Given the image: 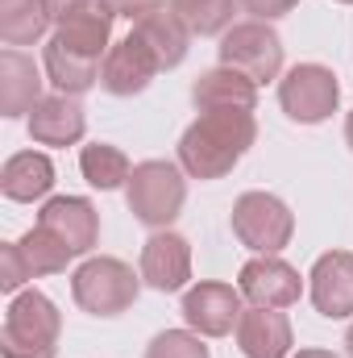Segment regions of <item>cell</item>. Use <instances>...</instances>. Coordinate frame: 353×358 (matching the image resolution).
I'll return each mask as SVG.
<instances>
[{
  "label": "cell",
  "mask_w": 353,
  "mask_h": 358,
  "mask_svg": "<svg viewBox=\"0 0 353 358\" xmlns=\"http://www.w3.org/2000/svg\"><path fill=\"white\" fill-rule=\"evenodd\" d=\"M258 142L250 108H208L179 138V167L191 179H225Z\"/></svg>",
  "instance_id": "obj_1"
},
{
  "label": "cell",
  "mask_w": 353,
  "mask_h": 358,
  "mask_svg": "<svg viewBox=\"0 0 353 358\" xmlns=\"http://www.w3.org/2000/svg\"><path fill=\"white\" fill-rule=\"evenodd\" d=\"M59 338H63V313L46 292L29 287L8 300L0 329L4 358H59Z\"/></svg>",
  "instance_id": "obj_2"
},
{
  "label": "cell",
  "mask_w": 353,
  "mask_h": 358,
  "mask_svg": "<svg viewBox=\"0 0 353 358\" xmlns=\"http://www.w3.org/2000/svg\"><path fill=\"white\" fill-rule=\"evenodd\" d=\"M137 292H142V271H133L121 259H108V255L84 259L75 267V275H71V296L91 317H121V313H129L137 304Z\"/></svg>",
  "instance_id": "obj_3"
},
{
  "label": "cell",
  "mask_w": 353,
  "mask_h": 358,
  "mask_svg": "<svg viewBox=\"0 0 353 358\" xmlns=\"http://www.w3.org/2000/svg\"><path fill=\"white\" fill-rule=\"evenodd\" d=\"M187 171L167 163V159H146L133 167V176L125 183V200H129V213L150 225V229H171L183 204H187Z\"/></svg>",
  "instance_id": "obj_4"
},
{
  "label": "cell",
  "mask_w": 353,
  "mask_h": 358,
  "mask_svg": "<svg viewBox=\"0 0 353 358\" xmlns=\"http://www.w3.org/2000/svg\"><path fill=\"white\" fill-rule=\"evenodd\" d=\"M233 238L254 255H278L295 234V213L274 192H246L233 204Z\"/></svg>",
  "instance_id": "obj_5"
},
{
  "label": "cell",
  "mask_w": 353,
  "mask_h": 358,
  "mask_svg": "<svg viewBox=\"0 0 353 358\" xmlns=\"http://www.w3.org/2000/svg\"><path fill=\"white\" fill-rule=\"evenodd\" d=\"M220 67L241 71L258 88L283 76V38L270 21H237L229 34H220Z\"/></svg>",
  "instance_id": "obj_6"
},
{
  "label": "cell",
  "mask_w": 353,
  "mask_h": 358,
  "mask_svg": "<svg viewBox=\"0 0 353 358\" xmlns=\"http://www.w3.org/2000/svg\"><path fill=\"white\" fill-rule=\"evenodd\" d=\"M278 104L291 121L299 125H320L337 113L341 104V84L333 76V67L324 63H295L283 80H278Z\"/></svg>",
  "instance_id": "obj_7"
},
{
  "label": "cell",
  "mask_w": 353,
  "mask_h": 358,
  "mask_svg": "<svg viewBox=\"0 0 353 358\" xmlns=\"http://www.w3.org/2000/svg\"><path fill=\"white\" fill-rule=\"evenodd\" d=\"M241 287L220 283V279H200L195 287L183 292V321L187 329H195L200 338H229L237 334L241 321Z\"/></svg>",
  "instance_id": "obj_8"
},
{
  "label": "cell",
  "mask_w": 353,
  "mask_h": 358,
  "mask_svg": "<svg viewBox=\"0 0 353 358\" xmlns=\"http://www.w3.org/2000/svg\"><path fill=\"white\" fill-rule=\"evenodd\" d=\"M38 225L50 229L75 259L91 255V246L100 242V213L88 196H50L38 213Z\"/></svg>",
  "instance_id": "obj_9"
},
{
  "label": "cell",
  "mask_w": 353,
  "mask_h": 358,
  "mask_svg": "<svg viewBox=\"0 0 353 358\" xmlns=\"http://www.w3.org/2000/svg\"><path fill=\"white\" fill-rule=\"evenodd\" d=\"M237 287L250 304L258 308H291L299 296H303V279L291 263H283L278 255H258L250 259L241 275H237Z\"/></svg>",
  "instance_id": "obj_10"
},
{
  "label": "cell",
  "mask_w": 353,
  "mask_h": 358,
  "mask_svg": "<svg viewBox=\"0 0 353 358\" xmlns=\"http://www.w3.org/2000/svg\"><path fill=\"white\" fill-rule=\"evenodd\" d=\"M112 21H117V13H112L108 0H75L71 8H63V13L54 17V38H59L63 46L80 50V55L100 59V55H108Z\"/></svg>",
  "instance_id": "obj_11"
},
{
  "label": "cell",
  "mask_w": 353,
  "mask_h": 358,
  "mask_svg": "<svg viewBox=\"0 0 353 358\" xmlns=\"http://www.w3.org/2000/svg\"><path fill=\"white\" fill-rule=\"evenodd\" d=\"M308 296L312 308L329 321L353 317V255L350 250H329L312 263L308 275Z\"/></svg>",
  "instance_id": "obj_12"
},
{
  "label": "cell",
  "mask_w": 353,
  "mask_h": 358,
  "mask_svg": "<svg viewBox=\"0 0 353 358\" xmlns=\"http://www.w3.org/2000/svg\"><path fill=\"white\" fill-rule=\"evenodd\" d=\"M191 279V242L171 229H154L142 246V283L154 292H183Z\"/></svg>",
  "instance_id": "obj_13"
},
{
  "label": "cell",
  "mask_w": 353,
  "mask_h": 358,
  "mask_svg": "<svg viewBox=\"0 0 353 358\" xmlns=\"http://www.w3.org/2000/svg\"><path fill=\"white\" fill-rule=\"evenodd\" d=\"M154 76H158V63L133 34L112 42L104 63H100V88L108 96H137V92L150 88Z\"/></svg>",
  "instance_id": "obj_14"
},
{
  "label": "cell",
  "mask_w": 353,
  "mask_h": 358,
  "mask_svg": "<svg viewBox=\"0 0 353 358\" xmlns=\"http://www.w3.org/2000/svg\"><path fill=\"white\" fill-rule=\"evenodd\" d=\"M25 125H29V138L38 146H75L88 134V113H84L80 96L54 92V96H42L38 100V108L29 113Z\"/></svg>",
  "instance_id": "obj_15"
},
{
  "label": "cell",
  "mask_w": 353,
  "mask_h": 358,
  "mask_svg": "<svg viewBox=\"0 0 353 358\" xmlns=\"http://www.w3.org/2000/svg\"><path fill=\"white\" fill-rule=\"evenodd\" d=\"M237 346L246 358H287V350L295 346L291 321L283 308H258L250 304L237 321Z\"/></svg>",
  "instance_id": "obj_16"
},
{
  "label": "cell",
  "mask_w": 353,
  "mask_h": 358,
  "mask_svg": "<svg viewBox=\"0 0 353 358\" xmlns=\"http://www.w3.org/2000/svg\"><path fill=\"white\" fill-rule=\"evenodd\" d=\"M42 84L46 80L25 50L8 46L0 55V113L4 117H29L42 100Z\"/></svg>",
  "instance_id": "obj_17"
},
{
  "label": "cell",
  "mask_w": 353,
  "mask_h": 358,
  "mask_svg": "<svg viewBox=\"0 0 353 358\" xmlns=\"http://www.w3.org/2000/svg\"><path fill=\"white\" fill-rule=\"evenodd\" d=\"M133 38L154 55L158 71H175L179 63L187 59V50H191V29L179 21V13H171V8H154L142 21H133Z\"/></svg>",
  "instance_id": "obj_18"
},
{
  "label": "cell",
  "mask_w": 353,
  "mask_h": 358,
  "mask_svg": "<svg viewBox=\"0 0 353 358\" xmlns=\"http://www.w3.org/2000/svg\"><path fill=\"white\" fill-rule=\"evenodd\" d=\"M191 104H195L200 113H208V108H250V113H254V104H258V84L246 80V76L233 71V67H208V71H200L195 84H191Z\"/></svg>",
  "instance_id": "obj_19"
},
{
  "label": "cell",
  "mask_w": 353,
  "mask_h": 358,
  "mask_svg": "<svg viewBox=\"0 0 353 358\" xmlns=\"http://www.w3.org/2000/svg\"><path fill=\"white\" fill-rule=\"evenodd\" d=\"M100 63L104 59H91V55H80L71 46H63L59 38L46 42L42 50V67H46V80L54 84V92L63 96H84L100 84Z\"/></svg>",
  "instance_id": "obj_20"
},
{
  "label": "cell",
  "mask_w": 353,
  "mask_h": 358,
  "mask_svg": "<svg viewBox=\"0 0 353 358\" xmlns=\"http://www.w3.org/2000/svg\"><path fill=\"white\" fill-rule=\"evenodd\" d=\"M50 187H54V163L42 150H21L0 171V192L17 204H33V200L50 196Z\"/></svg>",
  "instance_id": "obj_21"
},
{
  "label": "cell",
  "mask_w": 353,
  "mask_h": 358,
  "mask_svg": "<svg viewBox=\"0 0 353 358\" xmlns=\"http://www.w3.org/2000/svg\"><path fill=\"white\" fill-rule=\"evenodd\" d=\"M54 25L50 0H0V38L8 46H33Z\"/></svg>",
  "instance_id": "obj_22"
},
{
  "label": "cell",
  "mask_w": 353,
  "mask_h": 358,
  "mask_svg": "<svg viewBox=\"0 0 353 358\" xmlns=\"http://www.w3.org/2000/svg\"><path fill=\"white\" fill-rule=\"evenodd\" d=\"M80 171H84V179H88L91 187L117 192V187L129 183L133 163H129V155H125L121 146H112V142H91V146L80 150Z\"/></svg>",
  "instance_id": "obj_23"
},
{
  "label": "cell",
  "mask_w": 353,
  "mask_h": 358,
  "mask_svg": "<svg viewBox=\"0 0 353 358\" xmlns=\"http://www.w3.org/2000/svg\"><path fill=\"white\" fill-rule=\"evenodd\" d=\"M237 4L241 0H171V13H179V21L191 34L212 38V34H229L233 29Z\"/></svg>",
  "instance_id": "obj_24"
},
{
  "label": "cell",
  "mask_w": 353,
  "mask_h": 358,
  "mask_svg": "<svg viewBox=\"0 0 353 358\" xmlns=\"http://www.w3.org/2000/svg\"><path fill=\"white\" fill-rule=\"evenodd\" d=\"M21 255H25V263H29V271H33V279H42V275H63L67 271V263L75 259L50 229H42V225H33L21 242Z\"/></svg>",
  "instance_id": "obj_25"
},
{
  "label": "cell",
  "mask_w": 353,
  "mask_h": 358,
  "mask_svg": "<svg viewBox=\"0 0 353 358\" xmlns=\"http://www.w3.org/2000/svg\"><path fill=\"white\" fill-rule=\"evenodd\" d=\"M146 358H212V350L204 346L195 329H163L146 346Z\"/></svg>",
  "instance_id": "obj_26"
},
{
  "label": "cell",
  "mask_w": 353,
  "mask_h": 358,
  "mask_svg": "<svg viewBox=\"0 0 353 358\" xmlns=\"http://www.w3.org/2000/svg\"><path fill=\"white\" fill-rule=\"evenodd\" d=\"M25 279H33V271L25 263L21 246H17V242H4V246H0V287H4L8 296H17Z\"/></svg>",
  "instance_id": "obj_27"
},
{
  "label": "cell",
  "mask_w": 353,
  "mask_h": 358,
  "mask_svg": "<svg viewBox=\"0 0 353 358\" xmlns=\"http://www.w3.org/2000/svg\"><path fill=\"white\" fill-rule=\"evenodd\" d=\"M299 0H241L246 13H254V21H274V17H287Z\"/></svg>",
  "instance_id": "obj_28"
},
{
  "label": "cell",
  "mask_w": 353,
  "mask_h": 358,
  "mask_svg": "<svg viewBox=\"0 0 353 358\" xmlns=\"http://www.w3.org/2000/svg\"><path fill=\"white\" fill-rule=\"evenodd\" d=\"M108 4H112L117 17H129V21H142L154 8H167V0H108Z\"/></svg>",
  "instance_id": "obj_29"
},
{
  "label": "cell",
  "mask_w": 353,
  "mask_h": 358,
  "mask_svg": "<svg viewBox=\"0 0 353 358\" xmlns=\"http://www.w3.org/2000/svg\"><path fill=\"white\" fill-rule=\"evenodd\" d=\"M295 358H337V355H333V350H316V346H312V350H299Z\"/></svg>",
  "instance_id": "obj_30"
},
{
  "label": "cell",
  "mask_w": 353,
  "mask_h": 358,
  "mask_svg": "<svg viewBox=\"0 0 353 358\" xmlns=\"http://www.w3.org/2000/svg\"><path fill=\"white\" fill-rule=\"evenodd\" d=\"M71 4H75V0H50V8H54V17H59L63 8H71Z\"/></svg>",
  "instance_id": "obj_31"
},
{
  "label": "cell",
  "mask_w": 353,
  "mask_h": 358,
  "mask_svg": "<svg viewBox=\"0 0 353 358\" xmlns=\"http://www.w3.org/2000/svg\"><path fill=\"white\" fill-rule=\"evenodd\" d=\"M345 142H350V150H353V113L345 117Z\"/></svg>",
  "instance_id": "obj_32"
},
{
  "label": "cell",
  "mask_w": 353,
  "mask_h": 358,
  "mask_svg": "<svg viewBox=\"0 0 353 358\" xmlns=\"http://www.w3.org/2000/svg\"><path fill=\"white\" fill-rule=\"evenodd\" d=\"M345 355L353 358V325H350V329H345Z\"/></svg>",
  "instance_id": "obj_33"
},
{
  "label": "cell",
  "mask_w": 353,
  "mask_h": 358,
  "mask_svg": "<svg viewBox=\"0 0 353 358\" xmlns=\"http://www.w3.org/2000/svg\"><path fill=\"white\" fill-rule=\"evenodd\" d=\"M337 4H353V0H337Z\"/></svg>",
  "instance_id": "obj_34"
}]
</instances>
